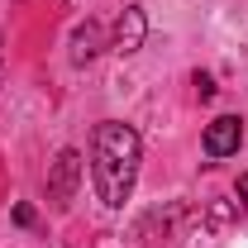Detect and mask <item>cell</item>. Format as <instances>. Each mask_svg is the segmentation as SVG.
Wrapping results in <instances>:
<instances>
[{"mask_svg":"<svg viewBox=\"0 0 248 248\" xmlns=\"http://www.w3.org/2000/svg\"><path fill=\"white\" fill-rule=\"evenodd\" d=\"M143 33H148L143 10L129 5V10L120 15V24H115V53H139V48H143Z\"/></svg>","mask_w":248,"mask_h":248,"instance_id":"4","label":"cell"},{"mask_svg":"<svg viewBox=\"0 0 248 248\" xmlns=\"http://www.w3.org/2000/svg\"><path fill=\"white\" fill-rule=\"evenodd\" d=\"M15 219L19 224H33V205H15Z\"/></svg>","mask_w":248,"mask_h":248,"instance_id":"8","label":"cell"},{"mask_svg":"<svg viewBox=\"0 0 248 248\" xmlns=\"http://www.w3.org/2000/svg\"><path fill=\"white\" fill-rule=\"evenodd\" d=\"M77 182H81V153H77V148H62V153L53 157V167H48V196H53L58 210L72 205Z\"/></svg>","mask_w":248,"mask_h":248,"instance_id":"2","label":"cell"},{"mask_svg":"<svg viewBox=\"0 0 248 248\" xmlns=\"http://www.w3.org/2000/svg\"><path fill=\"white\" fill-rule=\"evenodd\" d=\"M239 139H244V124L239 115H215V120L205 124V157H234L239 153Z\"/></svg>","mask_w":248,"mask_h":248,"instance_id":"3","label":"cell"},{"mask_svg":"<svg viewBox=\"0 0 248 248\" xmlns=\"http://www.w3.org/2000/svg\"><path fill=\"white\" fill-rule=\"evenodd\" d=\"M196 91H201V100H210V95H215V81H210L205 72H196Z\"/></svg>","mask_w":248,"mask_h":248,"instance_id":"6","label":"cell"},{"mask_svg":"<svg viewBox=\"0 0 248 248\" xmlns=\"http://www.w3.org/2000/svg\"><path fill=\"white\" fill-rule=\"evenodd\" d=\"M139 162H143V143L129 124L100 120L91 129V186L100 205L124 210V201L134 196V182H139Z\"/></svg>","mask_w":248,"mask_h":248,"instance_id":"1","label":"cell"},{"mask_svg":"<svg viewBox=\"0 0 248 248\" xmlns=\"http://www.w3.org/2000/svg\"><path fill=\"white\" fill-rule=\"evenodd\" d=\"M234 196H239V205H244V215H248V172L239 177V186H234Z\"/></svg>","mask_w":248,"mask_h":248,"instance_id":"7","label":"cell"},{"mask_svg":"<svg viewBox=\"0 0 248 248\" xmlns=\"http://www.w3.org/2000/svg\"><path fill=\"white\" fill-rule=\"evenodd\" d=\"M95 53H100V24L86 19V24H77V33H72V62H91Z\"/></svg>","mask_w":248,"mask_h":248,"instance_id":"5","label":"cell"}]
</instances>
